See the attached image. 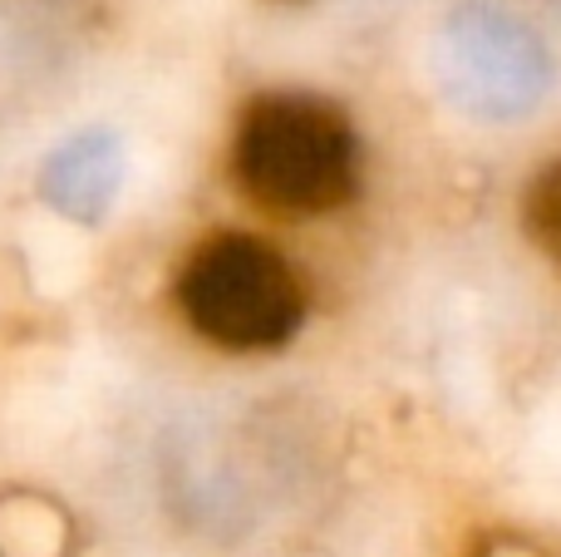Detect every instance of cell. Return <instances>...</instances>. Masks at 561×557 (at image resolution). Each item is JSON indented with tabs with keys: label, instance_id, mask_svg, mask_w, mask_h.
<instances>
[{
	"label": "cell",
	"instance_id": "obj_3",
	"mask_svg": "<svg viewBox=\"0 0 561 557\" xmlns=\"http://www.w3.org/2000/svg\"><path fill=\"white\" fill-rule=\"evenodd\" d=\"M523 217H527L533 242L561 266V163H552L547 173H537V183L527 187Z\"/></svg>",
	"mask_w": 561,
	"mask_h": 557
},
{
	"label": "cell",
	"instance_id": "obj_2",
	"mask_svg": "<svg viewBox=\"0 0 561 557\" xmlns=\"http://www.w3.org/2000/svg\"><path fill=\"white\" fill-rule=\"evenodd\" d=\"M178 306L203 341L222 351H266L290 341L306 296L290 262L247 232H213L178 272Z\"/></svg>",
	"mask_w": 561,
	"mask_h": 557
},
{
	"label": "cell",
	"instance_id": "obj_1",
	"mask_svg": "<svg viewBox=\"0 0 561 557\" xmlns=\"http://www.w3.org/2000/svg\"><path fill=\"white\" fill-rule=\"evenodd\" d=\"M232 168L266 213L320 217L355 193V134L320 99L266 94L237 124Z\"/></svg>",
	"mask_w": 561,
	"mask_h": 557
}]
</instances>
